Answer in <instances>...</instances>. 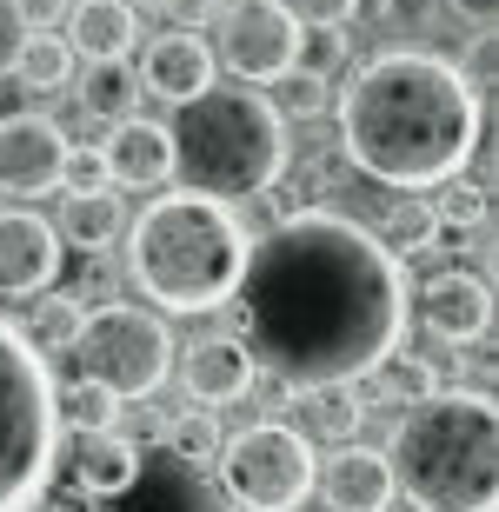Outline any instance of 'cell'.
Returning a JSON list of instances; mask_svg holds the SVG:
<instances>
[{"instance_id":"cell-1","label":"cell","mask_w":499,"mask_h":512,"mask_svg":"<svg viewBox=\"0 0 499 512\" xmlns=\"http://www.w3.org/2000/svg\"><path fill=\"white\" fill-rule=\"evenodd\" d=\"M233 340L287 393L373 380L406 340L400 260L346 213H287L247 247L233 286Z\"/></svg>"},{"instance_id":"cell-2","label":"cell","mask_w":499,"mask_h":512,"mask_svg":"<svg viewBox=\"0 0 499 512\" xmlns=\"http://www.w3.org/2000/svg\"><path fill=\"white\" fill-rule=\"evenodd\" d=\"M486 133L480 87L460 60L426 47H393L353 67L340 87V147L380 187H440L473 167Z\"/></svg>"},{"instance_id":"cell-3","label":"cell","mask_w":499,"mask_h":512,"mask_svg":"<svg viewBox=\"0 0 499 512\" xmlns=\"http://www.w3.org/2000/svg\"><path fill=\"white\" fill-rule=\"evenodd\" d=\"M247 247L253 233L227 200L160 193L127 227V273L160 313L200 320V313H220L233 300V286L247 273Z\"/></svg>"},{"instance_id":"cell-4","label":"cell","mask_w":499,"mask_h":512,"mask_svg":"<svg viewBox=\"0 0 499 512\" xmlns=\"http://www.w3.org/2000/svg\"><path fill=\"white\" fill-rule=\"evenodd\" d=\"M393 499L413 512H493L499 419L480 386H440L406 406L393 433Z\"/></svg>"},{"instance_id":"cell-5","label":"cell","mask_w":499,"mask_h":512,"mask_svg":"<svg viewBox=\"0 0 499 512\" xmlns=\"http://www.w3.org/2000/svg\"><path fill=\"white\" fill-rule=\"evenodd\" d=\"M167 140L180 193H207L227 207L273 193L287 173V120L260 87H207L200 100L173 107Z\"/></svg>"},{"instance_id":"cell-6","label":"cell","mask_w":499,"mask_h":512,"mask_svg":"<svg viewBox=\"0 0 499 512\" xmlns=\"http://www.w3.org/2000/svg\"><path fill=\"white\" fill-rule=\"evenodd\" d=\"M54 373L14 320H0V512H34L54 473Z\"/></svg>"},{"instance_id":"cell-7","label":"cell","mask_w":499,"mask_h":512,"mask_svg":"<svg viewBox=\"0 0 499 512\" xmlns=\"http://www.w3.org/2000/svg\"><path fill=\"white\" fill-rule=\"evenodd\" d=\"M74 373L80 380L107 386L120 406H134V399H154L173 373V333L160 313L147 306H94V313H80L74 326Z\"/></svg>"},{"instance_id":"cell-8","label":"cell","mask_w":499,"mask_h":512,"mask_svg":"<svg viewBox=\"0 0 499 512\" xmlns=\"http://www.w3.org/2000/svg\"><path fill=\"white\" fill-rule=\"evenodd\" d=\"M313 466L320 459L300 426L253 419L247 433L220 439L213 479H220V499H233V512H293L313 499Z\"/></svg>"},{"instance_id":"cell-9","label":"cell","mask_w":499,"mask_h":512,"mask_svg":"<svg viewBox=\"0 0 499 512\" xmlns=\"http://www.w3.org/2000/svg\"><path fill=\"white\" fill-rule=\"evenodd\" d=\"M213 67L267 87L300 60V14L287 0H233L227 14L213 20Z\"/></svg>"},{"instance_id":"cell-10","label":"cell","mask_w":499,"mask_h":512,"mask_svg":"<svg viewBox=\"0 0 499 512\" xmlns=\"http://www.w3.org/2000/svg\"><path fill=\"white\" fill-rule=\"evenodd\" d=\"M60 167H67V133L47 114L0 120V193H14V200L60 193Z\"/></svg>"},{"instance_id":"cell-11","label":"cell","mask_w":499,"mask_h":512,"mask_svg":"<svg viewBox=\"0 0 499 512\" xmlns=\"http://www.w3.org/2000/svg\"><path fill=\"white\" fill-rule=\"evenodd\" d=\"M60 233L54 220H40L27 207H7L0 213V293L7 300H34L60 280Z\"/></svg>"},{"instance_id":"cell-12","label":"cell","mask_w":499,"mask_h":512,"mask_svg":"<svg viewBox=\"0 0 499 512\" xmlns=\"http://www.w3.org/2000/svg\"><path fill=\"white\" fill-rule=\"evenodd\" d=\"M420 326L446 346H480L493 326V286L473 266H446L420 286Z\"/></svg>"},{"instance_id":"cell-13","label":"cell","mask_w":499,"mask_h":512,"mask_svg":"<svg viewBox=\"0 0 499 512\" xmlns=\"http://www.w3.org/2000/svg\"><path fill=\"white\" fill-rule=\"evenodd\" d=\"M213 47L193 27H167V34H154L147 47H140V94L167 100V107H187V100H200L213 87Z\"/></svg>"},{"instance_id":"cell-14","label":"cell","mask_w":499,"mask_h":512,"mask_svg":"<svg viewBox=\"0 0 499 512\" xmlns=\"http://www.w3.org/2000/svg\"><path fill=\"white\" fill-rule=\"evenodd\" d=\"M313 493L327 512H393V466L380 446L346 439V446H333V459L313 466Z\"/></svg>"},{"instance_id":"cell-15","label":"cell","mask_w":499,"mask_h":512,"mask_svg":"<svg viewBox=\"0 0 499 512\" xmlns=\"http://www.w3.org/2000/svg\"><path fill=\"white\" fill-rule=\"evenodd\" d=\"M253 380H260V366L247 360V346L233 340V333H207V340L180 346V386H187L193 406H233V399H247Z\"/></svg>"},{"instance_id":"cell-16","label":"cell","mask_w":499,"mask_h":512,"mask_svg":"<svg viewBox=\"0 0 499 512\" xmlns=\"http://www.w3.org/2000/svg\"><path fill=\"white\" fill-rule=\"evenodd\" d=\"M100 153H107V180H120V187H167L173 180V140L160 120H114Z\"/></svg>"},{"instance_id":"cell-17","label":"cell","mask_w":499,"mask_h":512,"mask_svg":"<svg viewBox=\"0 0 499 512\" xmlns=\"http://www.w3.org/2000/svg\"><path fill=\"white\" fill-rule=\"evenodd\" d=\"M140 40V7L134 0H74V14H67V47L74 60H127Z\"/></svg>"},{"instance_id":"cell-18","label":"cell","mask_w":499,"mask_h":512,"mask_svg":"<svg viewBox=\"0 0 499 512\" xmlns=\"http://www.w3.org/2000/svg\"><path fill=\"white\" fill-rule=\"evenodd\" d=\"M140 466H147V453L127 446L120 433H87L74 446V459H67V479H74L80 499H127Z\"/></svg>"},{"instance_id":"cell-19","label":"cell","mask_w":499,"mask_h":512,"mask_svg":"<svg viewBox=\"0 0 499 512\" xmlns=\"http://www.w3.org/2000/svg\"><path fill=\"white\" fill-rule=\"evenodd\" d=\"M54 233L67 240L74 253H87V260H100V253L120 240V200L114 187L107 193H60V220Z\"/></svg>"},{"instance_id":"cell-20","label":"cell","mask_w":499,"mask_h":512,"mask_svg":"<svg viewBox=\"0 0 499 512\" xmlns=\"http://www.w3.org/2000/svg\"><path fill=\"white\" fill-rule=\"evenodd\" d=\"M120 406L107 386H94V380H67V386H54V426H67L74 439H87V433H120Z\"/></svg>"},{"instance_id":"cell-21","label":"cell","mask_w":499,"mask_h":512,"mask_svg":"<svg viewBox=\"0 0 499 512\" xmlns=\"http://www.w3.org/2000/svg\"><path fill=\"white\" fill-rule=\"evenodd\" d=\"M14 74H20L27 94H67L74 74H80V60H74V47H67L60 34H27V40H20Z\"/></svg>"},{"instance_id":"cell-22","label":"cell","mask_w":499,"mask_h":512,"mask_svg":"<svg viewBox=\"0 0 499 512\" xmlns=\"http://www.w3.org/2000/svg\"><path fill=\"white\" fill-rule=\"evenodd\" d=\"M220 419L207 413V406H193V413H173L167 419V439H160V453L173 459V466H187V473H207L213 459H220Z\"/></svg>"},{"instance_id":"cell-23","label":"cell","mask_w":499,"mask_h":512,"mask_svg":"<svg viewBox=\"0 0 499 512\" xmlns=\"http://www.w3.org/2000/svg\"><path fill=\"white\" fill-rule=\"evenodd\" d=\"M300 419H307V433H313V439L346 446V439L360 433L366 406L353 399V386H313V393H300Z\"/></svg>"},{"instance_id":"cell-24","label":"cell","mask_w":499,"mask_h":512,"mask_svg":"<svg viewBox=\"0 0 499 512\" xmlns=\"http://www.w3.org/2000/svg\"><path fill=\"white\" fill-rule=\"evenodd\" d=\"M393 260H413V253H433L440 247V213H433V200H400V207L386 213V227L373 233Z\"/></svg>"},{"instance_id":"cell-25","label":"cell","mask_w":499,"mask_h":512,"mask_svg":"<svg viewBox=\"0 0 499 512\" xmlns=\"http://www.w3.org/2000/svg\"><path fill=\"white\" fill-rule=\"evenodd\" d=\"M80 107H87L94 120H134L140 80L127 74V60H107V67H94V74L80 80Z\"/></svg>"},{"instance_id":"cell-26","label":"cell","mask_w":499,"mask_h":512,"mask_svg":"<svg viewBox=\"0 0 499 512\" xmlns=\"http://www.w3.org/2000/svg\"><path fill=\"white\" fill-rule=\"evenodd\" d=\"M267 100L280 120H320L333 107V80L307 74V67H287L280 80H267Z\"/></svg>"},{"instance_id":"cell-27","label":"cell","mask_w":499,"mask_h":512,"mask_svg":"<svg viewBox=\"0 0 499 512\" xmlns=\"http://www.w3.org/2000/svg\"><path fill=\"white\" fill-rule=\"evenodd\" d=\"M433 213H440V227L480 233L486 213H493V200H486V180H473V173H453V180H440V200H433Z\"/></svg>"},{"instance_id":"cell-28","label":"cell","mask_w":499,"mask_h":512,"mask_svg":"<svg viewBox=\"0 0 499 512\" xmlns=\"http://www.w3.org/2000/svg\"><path fill=\"white\" fill-rule=\"evenodd\" d=\"M373 373H380V393L386 399H406V406H413V399H426V393H440V373H433L420 353H386Z\"/></svg>"},{"instance_id":"cell-29","label":"cell","mask_w":499,"mask_h":512,"mask_svg":"<svg viewBox=\"0 0 499 512\" xmlns=\"http://www.w3.org/2000/svg\"><path fill=\"white\" fill-rule=\"evenodd\" d=\"M74 326H80V293H60V300H47V306H40V320L20 326V333L34 340V353H54V346L74 340Z\"/></svg>"},{"instance_id":"cell-30","label":"cell","mask_w":499,"mask_h":512,"mask_svg":"<svg viewBox=\"0 0 499 512\" xmlns=\"http://www.w3.org/2000/svg\"><path fill=\"white\" fill-rule=\"evenodd\" d=\"M346 60V34L340 27H300V60L293 67H307V74L333 80V67Z\"/></svg>"},{"instance_id":"cell-31","label":"cell","mask_w":499,"mask_h":512,"mask_svg":"<svg viewBox=\"0 0 499 512\" xmlns=\"http://www.w3.org/2000/svg\"><path fill=\"white\" fill-rule=\"evenodd\" d=\"M60 187L67 193H107V153L100 147H67V167H60Z\"/></svg>"},{"instance_id":"cell-32","label":"cell","mask_w":499,"mask_h":512,"mask_svg":"<svg viewBox=\"0 0 499 512\" xmlns=\"http://www.w3.org/2000/svg\"><path fill=\"white\" fill-rule=\"evenodd\" d=\"M287 7L300 14V27H346L360 0H287Z\"/></svg>"},{"instance_id":"cell-33","label":"cell","mask_w":499,"mask_h":512,"mask_svg":"<svg viewBox=\"0 0 499 512\" xmlns=\"http://www.w3.org/2000/svg\"><path fill=\"white\" fill-rule=\"evenodd\" d=\"M14 14L27 34H54L60 20H67V0H14Z\"/></svg>"},{"instance_id":"cell-34","label":"cell","mask_w":499,"mask_h":512,"mask_svg":"<svg viewBox=\"0 0 499 512\" xmlns=\"http://www.w3.org/2000/svg\"><path fill=\"white\" fill-rule=\"evenodd\" d=\"M20 40H27V27H20L14 0H0V74H14V60H20Z\"/></svg>"},{"instance_id":"cell-35","label":"cell","mask_w":499,"mask_h":512,"mask_svg":"<svg viewBox=\"0 0 499 512\" xmlns=\"http://www.w3.org/2000/svg\"><path fill=\"white\" fill-rule=\"evenodd\" d=\"M453 14H460L466 27H480V34H493V0H453Z\"/></svg>"}]
</instances>
